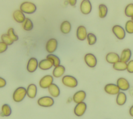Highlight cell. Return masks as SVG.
<instances>
[{"mask_svg": "<svg viewBox=\"0 0 133 119\" xmlns=\"http://www.w3.org/2000/svg\"><path fill=\"white\" fill-rule=\"evenodd\" d=\"M7 45L3 42H0V54L5 51L7 49Z\"/></svg>", "mask_w": 133, "mask_h": 119, "instance_id": "36", "label": "cell"}, {"mask_svg": "<svg viewBox=\"0 0 133 119\" xmlns=\"http://www.w3.org/2000/svg\"><path fill=\"white\" fill-rule=\"evenodd\" d=\"M58 42L55 38L49 39L46 44V49L49 53H52L57 49Z\"/></svg>", "mask_w": 133, "mask_h": 119, "instance_id": "10", "label": "cell"}, {"mask_svg": "<svg viewBox=\"0 0 133 119\" xmlns=\"http://www.w3.org/2000/svg\"><path fill=\"white\" fill-rule=\"evenodd\" d=\"M38 66V63L37 60L35 58L32 57V58H31L28 61V62L26 65V69L28 72L30 73H32L37 69Z\"/></svg>", "mask_w": 133, "mask_h": 119, "instance_id": "11", "label": "cell"}, {"mask_svg": "<svg viewBox=\"0 0 133 119\" xmlns=\"http://www.w3.org/2000/svg\"><path fill=\"white\" fill-rule=\"evenodd\" d=\"M13 18L18 23H23L25 19V17L24 13L21 10H15L12 14Z\"/></svg>", "mask_w": 133, "mask_h": 119, "instance_id": "15", "label": "cell"}, {"mask_svg": "<svg viewBox=\"0 0 133 119\" xmlns=\"http://www.w3.org/2000/svg\"><path fill=\"white\" fill-rule=\"evenodd\" d=\"M7 34L13 40L14 42L17 41L18 40V38H19L18 36L15 33L14 29L13 28H9L7 31Z\"/></svg>", "mask_w": 133, "mask_h": 119, "instance_id": "34", "label": "cell"}, {"mask_svg": "<svg viewBox=\"0 0 133 119\" xmlns=\"http://www.w3.org/2000/svg\"><path fill=\"white\" fill-rule=\"evenodd\" d=\"M129 114L131 116L133 117V105L131 107V108L129 109Z\"/></svg>", "mask_w": 133, "mask_h": 119, "instance_id": "39", "label": "cell"}, {"mask_svg": "<svg viewBox=\"0 0 133 119\" xmlns=\"http://www.w3.org/2000/svg\"><path fill=\"white\" fill-rule=\"evenodd\" d=\"M131 20L133 21V16L132 17H131Z\"/></svg>", "mask_w": 133, "mask_h": 119, "instance_id": "40", "label": "cell"}, {"mask_svg": "<svg viewBox=\"0 0 133 119\" xmlns=\"http://www.w3.org/2000/svg\"><path fill=\"white\" fill-rule=\"evenodd\" d=\"M86 95V92L84 90H79L74 94L73 97V100L75 103H78L85 100Z\"/></svg>", "mask_w": 133, "mask_h": 119, "instance_id": "16", "label": "cell"}, {"mask_svg": "<svg viewBox=\"0 0 133 119\" xmlns=\"http://www.w3.org/2000/svg\"><path fill=\"white\" fill-rule=\"evenodd\" d=\"M20 10H21L23 13L32 14L36 11V6L32 2H24L20 5Z\"/></svg>", "mask_w": 133, "mask_h": 119, "instance_id": "1", "label": "cell"}, {"mask_svg": "<svg viewBox=\"0 0 133 119\" xmlns=\"http://www.w3.org/2000/svg\"><path fill=\"white\" fill-rule=\"evenodd\" d=\"M84 60L86 64L90 68H94L97 65V59L96 57L91 53H88L85 55Z\"/></svg>", "mask_w": 133, "mask_h": 119, "instance_id": "7", "label": "cell"}, {"mask_svg": "<svg viewBox=\"0 0 133 119\" xmlns=\"http://www.w3.org/2000/svg\"><path fill=\"white\" fill-rule=\"evenodd\" d=\"M131 56V51L130 49L127 48L124 49L122 53L121 57H119V60L125 62L129 61Z\"/></svg>", "mask_w": 133, "mask_h": 119, "instance_id": "21", "label": "cell"}, {"mask_svg": "<svg viewBox=\"0 0 133 119\" xmlns=\"http://www.w3.org/2000/svg\"><path fill=\"white\" fill-rule=\"evenodd\" d=\"M125 30L128 33H133V21L131 20L126 22L125 24Z\"/></svg>", "mask_w": 133, "mask_h": 119, "instance_id": "33", "label": "cell"}, {"mask_svg": "<svg viewBox=\"0 0 133 119\" xmlns=\"http://www.w3.org/2000/svg\"><path fill=\"white\" fill-rule=\"evenodd\" d=\"M6 84V81L2 77H0V88L4 87Z\"/></svg>", "mask_w": 133, "mask_h": 119, "instance_id": "37", "label": "cell"}, {"mask_svg": "<svg viewBox=\"0 0 133 119\" xmlns=\"http://www.w3.org/2000/svg\"><path fill=\"white\" fill-rule=\"evenodd\" d=\"M2 42L6 44L7 45H11L14 43L13 40L8 36L7 34H3L1 36Z\"/></svg>", "mask_w": 133, "mask_h": 119, "instance_id": "32", "label": "cell"}, {"mask_svg": "<svg viewBox=\"0 0 133 119\" xmlns=\"http://www.w3.org/2000/svg\"><path fill=\"white\" fill-rule=\"evenodd\" d=\"M86 104L83 101L78 103L74 108V114L77 116H82L85 113L86 110Z\"/></svg>", "mask_w": 133, "mask_h": 119, "instance_id": "8", "label": "cell"}, {"mask_svg": "<svg viewBox=\"0 0 133 119\" xmlns=\"http://www.w3.org/2000/svg\"><path fill=\"white\" fill-rule=\"evenodd\" d=\"M64 72L65 68L63 65H59L54 68L52 71V75L55 77H60L64 74Z\"/></svg>", "mask_w": 133, "mask_h": 119, "instance_id": "22", "label": "cell"}, {"mask_svg": "<svg viewBox=\"0 0 133 119\" xmlns=\"http://www.w3.org/2000/svg\"><path fill=\"white\" fill-rule=\"evenodd\" d=\"M92 9L91 4L89 0H83L80 5V10L84 15L89 14Z\"/></svg>", "mask_w": 133, "mask_h": 119, "instance_id": "5", "label": "cell"}, {"mask_svg": "<svg viewBox=\"0 0 133 119\" xmlns=\"http://www.w3.org/2000/svg\"><path fill=\"white\" fill-rule=\"evenodd\" d=\"M69 4L72 6H74L77 2V0H67Z\"/></svg>", "mask_w": 133, "mask_h": 119, "instance_id": "38", "label": "cell"}, {"mask_svg": "<svg viewBox=\"0 0 133 119\" xmlns=\"http://www.w3.org/2000/svg\"><path fill=\"white\" fill-rule=\"evenodd\" d=\"M127 97L125 94L123 92H119L117 94L116 101L118 105H124L126 101Z\"/></svg>", "mask_w": 133, "mask_h": 119, "instance_id": "24", "label": "cell"}, {"mask_svg": "<svg viewBox=\"0 0 133 119\" xmlns=\"http://www.w3.org/2000/svg\"><path fill=\"white\" fill-rule=\"evenodd\" d=\"M53 66V63L51 60L45 59L41 60L38 63L39 68L43 70H47L50 69Z\"/></svg>", "mask_w": 133, "mask_h": 119, "instance_id": "17", "label": "cell"}, {"mask_svg": "<svg viewBox=\"0 0 133 119\" xmlns=\"http://www.w3.org/2000/svg\"><path fill=\"white\" fill-rule=\"evenodd\" d=\"M107 61L111 64H114L119 60V55L115 52H109L105 57Z\"/></svg>", "mask_w": 133, "mask_h": 119, "instance_id": "18", "label": "cell"}, {"mask_svg": "<svg viewBox=\"0 0 133 119\" xmlns=\"http://www.w3.org/2000/svg\"><path fill=\"white\" fill-rule=\"evenodd\" d=\"M119 90L117 85L114 84H108L104 87L105 91L110 95H116L119 92Z\"/></svg>", "mask_w": 133, "mask_h": 119, "instance_id": "12", "label": "cell"}, {"mask_svg": "<svg viewBox=\"0 0 133 119\" xmlns=\"http://www.w3.org/2000/svg\"><path fill=\"white\" fill-rule=\"evenodd\" d=\"M86 38L88 41V43L89 45H92L96 43L97 37L96 35L92 33H88L87 34Z\"/></svg>", "mask_w": 133, "mask_h": 119, "instance_id": "30", "label": "cell"}, {"mask_svg": "<svg viewBox=\"0 0 133 119\" xmlns=\"http://www.w3.org/2000/svg\"><path fill=\"white\" fill-rule=\"evenodd\" d=\"M126 69L127 71L130 73H133V60H130L127 64Z\"/></svg>", "mask_w": 133, "mask_h": 119, "instance_id": "35", "label": "cell"}, {"mask_svg": "<svg viewBox=\"0 0 133 119\" xmlns=\"http://www.w3.org/2000/svg\"><path fill=\"white\" fill-rule=\"evenodd\" d=\"M46 58L49 59L52 61L53 63V66H54L55 67L60 65V59L57 56L53 54H49L47 56Z\"/></svg>", "mask_w": 133, "mask_h": 119, "instance_id": "29", "label": "cell"}, {"mask_svg": "<svg viewBox=\"0 0 133 119\" xmlns=\"http://www.w3.org/2000/svg\"><path fill=\"white\" fill-rule=\"evenodd\" d=\"M23 29L27 31H31L33 28V23L29 18H25L22 23Z\"/></svg>", "mask_w": 133, "mask_h": 119, "instance_id": "26", "label": "cell"}, {"mask_svg": "<svg viewBox=\"0 0 133 119\" xmlns=\"http://www.w3.org/2000/svg\"><path fill=\"white\" fill-rule=\"evenodd\" d=\"M48 91L53 97H57L60 95V89L58 86L55 84L52 83L48 87Z\"/></svg>", "mask_w": 133, "mask_h": 119, "instance_id": "20", "label": "cell"}, {"mask_svg": "<svg viewBox=\"0 0 133 119\" xmlns=\"http://www.w3.org/2000/svg\"><path fill=\"white\" fill-rule=\"evenodd\" d=\"M37 103L43 107H50L54 103V99L49 96H45L38 99Z\"/></svg>", "mask_w": 133, "mask_h": 119, "instance_id": "4", "label": "cell"}, {"mask_svg": "<svg viewBox=\"0 0 133 119\" xmlns=\"http://www.w3.org/2000/svg\"><path fill=\"white\" fill-rule=\"evenodd\" d=\"M11 113V109L10 107L7 104H4L2 107V112L1 115L2 116H8Z\"/></svg>", "mask_w": 133, "mask_h": 119, "instance_id": "27", "label": "cell"}, {"mask_svg": "<svg viewBox=\"0 0 133 119\" xmlns=\"http://www.w3.org/2000/svg\"><path fill=\"white\" fill-rule=\"evenodd\" d=\"M37 94V87L34 84H30L26 89V95L30 98H34Z\"/></svg>", "mask_w": 133, "mask_h": 119, "instance_id": "19", "label": "cell"}, {"mask_svg": "<svg viewBox=\"0 0 133 119\" xmlns=\"http://www.w3.org/2000/svg\"><path fill=\"white\" fill-rule=\"evenodd\" d=\"M125 14L127 17H131L133 16V4H128L125 9Z\"/></svg>", "mask_w": 133, "mask_h": 119, "instance_id": "31", "label": "cell"}, {"mask_svg": "<svg viewBox=\"0 0 133 119\" xmlns=\"http://www.w3.org/2000/svg\"><path fill=\"white\" fill-rule=\"evenodd\" d=\"M62 82L65 86L74 88L77 85V81L73 76L71 75H65L62 78Z\"/></svg>", "mask_w": 133, "mask_h": 119, "instance_id": "3", "label": "cell"}, {"mask_svg": "<svg viewBox=\"0 0 133 119\" xmlns=\"http://www.w3.org/2000/svg\"><path fill=\"white\" fill-rule=\"evenodd\" d=\"M87 31L86 28L83 25L79 26L76 31V36L79 41H84L87 36Z\"/></svg>", "mask_w": 133, "mask_h": 119, "instance_id": "13", "label": "cell"}, {"mask_svg": "<svg viewBox=\"0 0 133 119\" xmlns=\"http://www.w3.org/2000/svg\"><path fill=\"white\" fill-rule=\"evenodd\" d=\"M71 30V23L68 21H64L60 25V31L63 34H68Z\"/></svg>", "mask_w": 133, "mask_h": 119, "instance_id": "23", "label": "cell"}, {"mask_svg": "<svg viewBox=\"0 0 133 119\" xmlns=\"http://www.w3.org/2000/svg\"><path fill=\"white\" fill-rule=\"evenodd\" d=\"M112 32L115 36L119 39H123L126 35L125 31L123 28L119 25H115L112 28Z\"/></svg>", "mask_w": 133, "mask_h": 119, "instance_id": "6", "label": "cell"}, {"mask_svg": "<svg viewBox=\"0 0 133 119\" xmlns=\"http://www.w3.org/2000/svg\"><path fill=\"white\" fill-rule=\"evenodd\" d=\"M108 13V8L104 4H100L99 5V16L101 18H104L106 17Z\"/></svg>", "mask_w": 133, "mask_h": 119, "instance_id": "28", "label": "cell"}, {"mask_svg": "<svg viewBox=\"0 0 133 119\" xmlns=\"http://www.w3.org/2000/svg\"><path fill=\"white\" fill-rule=\"evenodd\" d=\"M26 95V89L23 87H19L17 88L13 94V99L17 102L21 101Z\"/></svg>", "mask_w": 133, "mask_h": 119, "instance_id": "2", "label": "cell"}, {"mask_svg": "<svg viewBox=\"0 0 133 119\" xmlns=\"http://www.w3.org/2000/svg\"><path fill=\"white\" fill-rule=\"evenodd\" d=\"M113 68L115 70L124 71L126 70L127 63L126 62L119 60L113 64Z\"/></svg>", "mask_w": 133, "mask_h": 119, "instance_id": "25", "label": "cell"}, {"mask_svg": "<svg viewBox=\"0 0 133 119\" xmlns=\"http://www.w3.org/2000/svg\"><path fill=\"white\" fill-rule=\"evenodd\" d=\"M117 85L120 90L125 91L129 88L130 85L128 81L123 77L119 78L117 80Z\"/></svg>", "mask_w": 133, "mask_h": 119, "instance_id": "14", "label": "cell"}, {"mask_svg": "<svg viewBox=\"0 0 133 119\" xmlns=\"http://www.w3.org/2000/svg\"><path fill=\"white\" fill-rule=\"evenodd\" d=\"M53 80V77L51 75H46L41 79L39 85L40 87L43 88H47L52 83Z\"/></svg>", "mask_w": 133, "mask_h": 119, "instance_id": "9", "label": "cell"}]
</instances>
